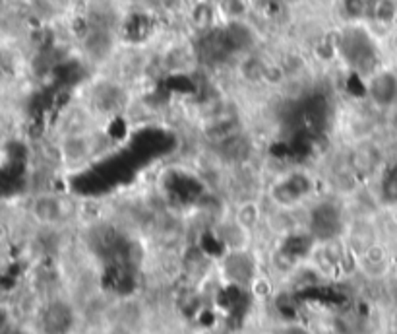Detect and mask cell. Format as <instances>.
<instances>
[{
    "label": "cell",
    "mask_w": 397,
    "mask_h": 334,
    "mask_svg": "<svg viewBox=\"0 0 397 334\" xmlns=\"http://www.w3.org/2000/svg\"><path fill=\"white\" fill-rule=\"evenodd\" d=\"M338 54L351 69L355 76L368 78L374 70L380 69V53L374 39L365 28L351 25L339 33Z\"/></svg>",
    "instance_id": "cell-1"
},
{
    "label": "cell",
    "mask_w": 397,
    "mask_h": 334,
    "mask_svg": "<svg viewBox=\"0 0 397 334\" xmlns=\"http://www.w3.org/2000/svg\"><path fill=\"white\" fill-rule=\"evenodd\" d=\"M268 198L279 210H295L316 192V179L308 169H287L268 185Z\"/></svg>",
    "instance_id": "cell-2"
},
{
    "label": "cell",
    "mask_w": 397,
    "mask_h": 334,
    "mask_svg": "<svg viewBox=\"0 0 397 334\" xmlns=\"http://www.w3.org/2000/svg\"><path fill=\"white\" fill-rule=\"evenodd\" d=\"M388 163L382 146L374 138H360L352 140L351 148L347 152V173L351 175L357 183L376 179L384 166Z\"/></svg>",
    "instance_id": "cell-3"
},
{
    "label": "cell",
    "mask_w": 397,
    "mask_h": 334,
    "mask_svg": "<svg viewBox=\"0 0 397 334\" xmlns=\"http://www.w3.org/2000/svg\"><path fill=\"white\" fill-rule=\"evenodd\" d=\"M307 231L314 241L330 243L343 231V208L336 198H322L310 206Z\"/></svg>",
    "instance_id": "cell-4"
},
{
    "label": "cell",
    "mask_w": 397,
    "mask_h": 334,
    "mask_svg": "<svg viewBox=\"0 0 397 334\" xmlns=\"http://www.w3.org/2000/svg\"><path fill=\"white\" fill-rule=\"evenodd\" d=\"M211 152L215 160L227 169H239V167H248L250 161L256 158V142L250 137L247 129L237 130L229 137L221 138L218 142L210 144Z\"/></svg>",
    "instance_id": "cell-5"
},
{
    "label": "cell",
    "mask_w": 397,
    "mask_h": 334,
    "mask_svg": "<svg viewBox=\"0 0 397 334\" xmlns=\"http://www.w3.org/2000/svg\"><path fill=\"white\" fill-rule=\"evenodd\" d=\"M365 98L368 105L390 113L397 109V70L390 67H380L368 78H365Z\"/></svg>",
    "instance_id": "cell-6"
},
{
    "label": "cell",
    "mask_w": 397,
    "mask_h": 334,
    "mask_svg": "<svg viewBox=\"0 0 397 334\" xmlns=\"http://www.w3.org/2000/svg\"><path fill=\"white\" fill-rule=\"evenodd\" d=\"M130 107V91L124 84L103 80L90 90V111L101 117H119Z\"/></svg>",
    "instance_id": "cell-7"
},
{
    "label": "cell",
    "mask_w": 397,
    "mask_h": 334,
    "mask_svg": "<svg viewBox=\"0 0 397 334\" xmlns=\"http://www.w3.org/2000/svg\"><path fill=\"white\" fill-rule=\"evenodd\" d=\"M194 59L202 62L203 67H221L229 59H232L231 47L227 41L225 30L223 28H210L200 33V38L194 45Z\"/></svg>",
    "instance_id": "cell-8"
},
{
    "label": "cell",
    "mask_w": 397,
    "mask_h": 334,
    "mask_svg": "<svg viewBox=\"0 0 397 334\" xmlns=\"http://www.w3.org/2000/svg\"><path fill=\"white\" fill-rule=\"evenodd\" d=\"M114 33L111 28L105 25H91L88 23L82 33V51L83 57L91 64H103L114 53Z\"/></svg>",
    "instance_id": "cell-9"
},
{
    "label": "cell",
    "mask_w": 397,
    "mask_h": 334,
    "mask_svg": "<svg viewBox=\"0 0 397 334\" xmlns=\"http://www.w3.org/2000/svg\"><path fill=\"white\" fill-rule=\"evenodd\" d=\"M60 158L68 166H83L99 152L97 138L91 130L68 132L59 146Z\"/></svg>",
    "instance_id": "cell-10"
},
{
    "label": "cell",
    "mask_w": 397,
    "mask_h": 334,
    "mask_svg": "<svg viewBox=\"0 0 397 334\" xmlns=\"http://www.w3.org/2000/svg\"><path fill=\"white\" fill-rule=\"evenodd\" d=\"M74 327V311L64 301H51L41 311L43 334H68Z\"/></svg>",
    "instance_id": "cell-11"
},
{
    "label": "cell",
    "mask_w": 397,
    "mask_h": 334,
    "mask_svg": "<svg viewBox=\"0 0 397 334\" xmlns=\"http://www.w3.org/2000/svg\"><path fill=\"white\" fill-rule=\"evenodd\" d=\"M223 270H225L227 280L231 282V286H239L244 288L252 282L254 276V263L248 257L247 253L235 250L231 255H227L223 260Z\"/></svg>",
    "instance_id": "cell-12"
},
{
    "label": "cell",
    "mask_w": 397,
    "mask_h": 334,
    "mask_svg": "<svg viewBox=\"0 0 397 334\" xmlns=\"http://www.w3.org/2000/svg\"><path fill=\"white\" fill-rule=\"evenodd\" d=\"M225 30L227 41H229V47H231L232 57L237 54H248L252 53V49L256 45V33L254 30L248 25L247 22L242 20H231V22L223 25Z\"/></svg>",
    "instance_id": "cell-13"
},
{
    "label": "cell",
    "mask_w": 397,
    "mask_h": 334,
    "mask_svg": "<svg viewBox=\"0 0 397 334\" xmlns=\"http://www.w3.org/2000/svg\"><path fill=\"white\" fill-rule=\"evenodd\" d=\"M33 214H35V218L41 224L54 226V224H60V221L66 220V202L59 195H51V192L49 195H41L33 202Z\"/></svg>",
    "instance_id": "cell-14"
},
{
    "label": "cell",
    "mask_w": 397,
    "mask_h": 334,
    "mask_svg": "<svg viewBox=\"0 0 397 334\" xmlns=\"http://www.w3.org/2000/svg\"><path fill=\"white\" fill-rule=\"evenodd\" d=\"M378 181V198L384 205H397V161H388L380 175L376 177Z\"/></svg>",
    "instance_id": "cell-15"
},
{
    "label": "cell",
    "mask_w": 397,
    "mask_h": 334,
    "mask_svg": "<svg viewBox=\"0 0 397 334\" xmlns=\"http://www.w3.org/2000/svg\"><path fill=\"white\" fill-rule=\"evenodd\" d=\"M368 16L378 23H393L397 18V0H370Z\"/></svg>",
    "instance_id": "cell-16"
},
{
    "label": "cell",
    "mask_w": 397,
    "mask_h": 334,
    "mask_svg": "<svg viewBox=\"0 0 397 334\" xmlns=\"http://www.w3.org/2000/svg\"><path fill=\"white\" fill-rule=\"evenodd\" d=\"M341 6L349 20H360L368 16L370 0H341Z\"/></svg>",
    "instance_id": "cell-17"
},
{
    "label": "cell",
    "mask_w": 397,
    "mask_h": 334,
    "mask_svg": "<svg viewBox=\"0 0 397 334\" xmlns=\"http://www.w3.org/2000/svg\"><path fill=\"white\" fill-rule=\"evenodd\" d=\"M6 313L0 309V334L4 333V328H6Z\"/></svg>",
    "instance_id": "cell-18"
},
{
    "label": "cell",
    "mask_w": 397,
    "mask_h": 334,
    "mask_svg": "<svg viewBox=\"0 0 397 334\" xmlns=\"http://www.w3.org/2000/svg\"><path fill=\"white\" fill-rule=\"evenodd\" d=\"M2 72H4V54L0 51V76H2Z\"/></svg>",
    "instance_id": "cell-19"
},
{
    "label": "cell",
    "mask_w": 397,
    "mask_h": 334,
    "mask_svg": "<svg viewBox=\"0 0 397 334\" xmlns=\"http://www.w3.org/2000/svg\"><path fill=\"white\" fill-rule=\"evenodd\" d=\"M287 334H307V333H304L302 328H291V330H289Z\"/></svg>",
    "instance_id": "cell-20"
},
{
    "label": "cell",
    "mask_w": 397,
    "mask_h": 334,
    "mask_svg": "<svg viewBox=\"0 0 397 334\" xmlns=\"http://www.w3.org/2000/svg\"><path fill=\"white\" fill-rule=\"evenodd\" d=\"M4 10H6V0H0V16H2Z\"/></svg>",
    "instance_id": "cell-21"
},
{
    "label": "cell",
    "mask_w": 397,
    "mask_h": 334,
    "mask_svg": "<svg viewBox=\"0 0 397 334\" xmlns=\"http://www.w3.org/2000/svg\"><path fill=\"white\" fill-rule=\"evenodd\" d=\"M396 47H397V38H396Z\"/></svg>",
    "instance_id": "cell-22"
}]
</instances>
